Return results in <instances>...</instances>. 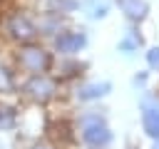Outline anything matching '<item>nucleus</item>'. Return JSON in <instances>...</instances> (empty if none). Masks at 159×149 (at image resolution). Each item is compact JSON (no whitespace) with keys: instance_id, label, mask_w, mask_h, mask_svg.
Listing matches in <instances>:
<instances>
[{"instance_id":"1","label":"nucleus","mask_w":159,"mask_h":149,"mask_svg":"<svg viewBox=\"0 0 159 149\" xmlns=\"http://www.w3.org/2000/svg\"><path fill=\"white\" fill-rule=\"evenodd\" d=\"M82 139L89 147H104L112 139L109 127L104 124V119L99 114H84L82 117Z\"/></svg>"},{"instance_id":"2","label":"nucleus","mask_w":159,"mask_h":149,"mask_svg":"<svg viewBox=\"0 0 159 149\" xmlns=\"http://www.w3.org/2000/svg\"><path fill=\"white\" fill-rule=\"evenodd\" d=\"M20 65H22L25 70H30V72H45L47 65H50V57H47V52L40 50V47H25V50L20 52Z\"/></svg>"},{"instance_id":"3","label":"nucleus","mask_w":159,"mask_h":149,"mask_svg":"<svg viewBox=\"0 0 159 149\" xmlns=\"http://www.w3.org/2000/svg\"><path fill=\"white\" fill-rule=\"evenodd\" d=\"M142 127H144L147 137L159 139V104H154V102L142 104Z\"/></svg>"},{"instance_id":"4","label":"nucleus","mask_w":159,"mask_h":149,"mask_svg":"<svg viewBox=\"0 0 159 149\" xmlns=\"http://www.w3.org/2000/svg\"><path fill=\"white\" fill-rule=\"evenodd\" d=\"M84 42H87V37H84L82 32H62V35L55 40V47H57L60 52L72 55V52H80V50L84 47Z\"/></svg>"},{"instance_id":"5","label":"nucleus","mask_w":159,"mask_h":149,"mask_svg":"<svg viewBox=\"0 0 159 149\" xmlns=\"http://www.w3.org/2000/svg\"><path fill=\"white\" fill-rule=\"evenodd\" d=\"M7 30H10V35H12V37H20V40H30V37H35V35H37L35 25H32L25 15H15V17L10 20Z\"/></svg>"},{"instance_id":"6","label":"nucleus","mask_w":159,"mask_h":149,"mask_svg":"<svg viewBox=\"0 0 159 149\" xmlns=\"http://www.w3.org/2000/svg\"><path fill=\"white\" fill-rule=\"evenodd\" d=\"M27 92H30L35 99H50L52 92H55V84H52L47 77H35V79L27 84Z\"/></svg>"},{"instance_id":"7","label":"nucleus","mask_w":159,"mask_h":149,"mask_svg":"<svg viewBox=\"0 0 159 149\" xmlns=\"http://www.w3.org/2000/svg\"><path fill=\"white\" fill-rule=\"evenodd\" d=\"M119 7L129 20H142L147 15V2L144 0H119Z\"/></svg>"},{"instance_id":"8","label":"nucleus","mask_w":159,"mask_h":149,"mask_svg":"<svg viewBox=\"0 0 159 149\" xmlns=\"http://www.w3.org/2000/svg\"><path fill=\"white\" fill-rule=\"evenodd\" d=\"M109 92V84L102 82V84H87L80 89V99H97V97H104Z\"/></svg>"},{"instance_id":"9","label":"nucleus","mask_w":159,"mask_h":149,"mask_svg":"<svg viewBox=\"0 0 159 149\" xmlns=\"http://www.w3.org/2000/svg\"><path fill=\"white\" fill-rule=\"evenodd\" d=\"M147 62H149L152 70H159V47H152L147 52Z\"/></svg>"},{"instance_id":"10","label":"nucleus","mask_w":159,"mask_h":149,"mask_svg":"<svg viewBox=\"0 0 159 149\" xmlns=\"http://www.w3.org/2000/svg\"><path fill=\"white\" fill-rule=\"evenodd\" d=\"M154 149H159V142H157V144H154Z\"/></svg>"},{"instance_id":"11","label":"nucleus","mask_w":159,"mask_h":149,"mask_svg":"<svg viewBox=\"0 0 159 149\" xmlns=\"http://www.w3.org/2000/svg\"><path fill=\"white\" fill-rule=\"evenodd\" d=\"M35 149H45V147H35Z\"/></svg>"}]
</instances>
